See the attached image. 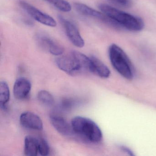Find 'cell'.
<instances>
[{
  "mask_svg": "<svg viewBox=\"0 0 156 156\" xmlns=\"http://www.w3.org/2000/svg\"><path fill=\"white\" fill-rule=\"evenodd\" d=\"M100 10L125 30L133 32L140 31L144 27V22L140 18L131 15L106 4L98 6Z\"/></svg>",
  "mask_w": 156,
  "mask_h": 156,
  "instance_id": "obj_1",
  "label": "cell"
},
{
  "mask_svg": "<svg viewBox=\"0 0 156 156\" xmlns=\"http://www.w3.org/2000/svg\"><path fill=\"white\" fill-rule=\"evenodd\" d=\"M108 55L111 64L121 76L128 80L133 78V65L126 54L120 47L114 44H111L108 49Z\"/></svg>",
  "mask_w": 156,
  "mask_h": 156,
  "instance_id": "obj_2",
  "label": "cell"
},
{
  "mask_svg": "<svg viewBox=\"0 0 156 156\" xmlns=\"http://www.w3.org/2000/svg\"><path fill=\"white\" fill-rule=\"evenodd\" d=\"M71 125L73 130L84 137L92 143H98L103 138L100 128L92 119L82 116H76L72 119Z\"/></svg>",
  "mask_w": 156,
  "mask_h": 156,
  "instance_id": "obj_3",
  "label": "cell"
},
{
  "mask_svg": "<svg viewBox=\"0 0 156 156\" xmlns=\"http://www.w3.org/2000/svg\"><path fill=\"white\" fill-rule=\"evenodd\" d=\"M74 5L76 10L81 14L97 19L115 29L120 30L122 29L121 26L118 23L114 21L113 20H111L103 12L97 11L83 3H75Z\"/></svg>",
  "mask_w": 156,
  "mask_h": 156,
  "instance_id": "obj_4",
  "label": "cell"
},
{
  "mask_svg": "<svg viewBox=\"0 0 156 156\" xmlns=\"http://www.w3.org/2000/svg\"><path fill=\"white\" fill-rule=\"evenodd\" d=\"M20 4L31 17L38 22L51 27H55L57 25L56 21L54 18L42 12L28 2L22 0L20 2Z\"/></svg>",
  "mask_w": 156,
  "mask_h": 156,
  "instance_id": "obj_5",
  "label": "cell"
},
{
  "mask_svg": "<svg viewBox=\"0 0 156 156\" xmlns=\"http://www.w3.org/2000/svg\"><path fill=\"white\" fill-rule=\"evenodd\" d=\"M59 20L63 25L66 35L70 41L74 46L82 48L84 46L85 42L82 38L76 26L72 22L59 16Z\"/></svg>",
  "mask_w": 156,
  "mask_h": 156,
  "instance_id": "obj_6",
  "label": "cell"
},
{
  "mask_svg": "<svg viewBox=\"0 0 156 156\" xmlns=\"http://www.w3.org/2000/svg\"><path fill=\"white\" fill-rule=\"evenodd\" d=\"M55 63L59 69L69 75L75 76L82 72L80 66L72 53L70 55L58 57Z\"/></svg>",
  "mask_w": 156,
  "mask_h": 156,
  "instance_id": "obj_7",
  "label": "cell"
},
{
  "mask_svg": "<svg viewBox=\"0 0 156 156\" xmlns=\"http://www.w3.org/2000/svg\"><path fill=\"white\" fill-rule=\"evenodd\" d=\"M35 41L43 49L54 55H61L64 52L63 47L51 37L43 34H36Z\"/></svg>",
  "mask_w": 156,
  "mask_h": 156,
  "instance_id": "obj_8",
  "label": "cell"
},
{
  "mask_svg": "<svg viewBox=\"0 0 156 156\" xmlns=\"http://www.w3.org/2000/svg\"><path fill=\"white\" fill-rule=\"evenodd\" d=\"M21 125L29 129L41 130L43 129V124L41 118L34 113L25 112L20 116Z\"/></svg>",
  "mask_w": 156,
  "mask_h": 156,
  "instance_id": "obj_9",
  "label": "cell"
},
{
  "mask_svg": "<svg viewBox=\"0 0 156 156\" xmlns=\"http://www.w3.org/2000/svg\"><path fill=\"white\" fill-rule=\"evenodd\" d=\"M31 89L30 82L25 77H20L17 79L13 86V94L17 99H25L28 97Z\"/></svg>",
  "mask_w": 156,
  "mask_h": 156,
  "instance_id": "obj_10",
  "label": "cell"
},
{
  "mask_svg": "<svg viewBox=\"0 0 156 156\" xmlns=\"http://www.w3.org/2000/svg\"><path fill=\"white\" fill-rule=\"evenodd\" d=\"M50 119L55 128L62 135H69L73 131L72 125H70L62 117L56 115H51L50 116Z\"/></svg>",
  "mask_w": 156,
  "mask_h": 156,
  "instance_id": "obj_11",
  "label": "cell"
},
{
  "mask_svg": "<svg viewBox=\"0 0 156 156\" xmlns=\"http://www.w3.org/2000/svg\"><path fill=\"white\" fill-rule=\"evenodd\" d=\"M90 58L92 62V73L102 78L109 77L110 71L108 67L97 57L92 56Z\"/></svg>",
  "mask_w": 156,
  "mask_h": 156,
  "instance_id": "obj_12",
  "label": "cell"
},
{
  "mask_svg": "<svg viewBox=\"0 0 156 156\" xmlns=\"http://www.w3.org/2000/svg\"><path fill=\"white\" fill-rule=\"evenodd\" d=\"M39 141L31 136L25 137L24 140V153L28 156H37L39 152Z\"/></svg>",
  "mask_w": 156,
  "mask_h": 156,
  "instance_id": "obj_13",
  "label": "cell"
},
{
  "mask_svg": "<svg viewBox=\"0 0 156 156\" xmlns=\"http://www.w3.org/2000/svg\"><path fill=\"white\" fill-rule=\"evenodd\" d=\"M72 54L80 66L82 72L84 71L92 73V62L90 57L76 51H73Z\"/></svg>",
  "mask_w": 156,
  "mask_h": 156,
  "instance_id": "obj_14",
  "label": "cell"
},
{
  "mask_svg": "<svg viewBox=\"0 0 156 156\" xmlns=\"http://www.w3.org/2000/svg\"><path fill=\"white\" fill-rule=\"evenodd\" d=\"M10 99V90L8 84L5 81L0 83V105L2 108L5 109Z\"/></svg>",
  "mask_w": 156,
  "mask_h": 156,
  "instance_id": "obj_15",
  "label": "cell"
},
{
  "mask_svg": "<svg viewBox=\"0 0 156 156\" xmlns=\"http://www.w3.org/2000/svg\"><path fill=\"white\" fill-rule=\"evenodd\" d=\"M54 7L63 12H69L72 7L70 3L66 0H45Z\"/></svg>",
  "mask_w": 156,
  "mask_h": 156,
  "instance_id": "obj_16",
  "label": "cell"
},
{
  "mask_svg": "<svg viewBox=\"0 0 156 156\" xmlns=\"http://www.w3.org/2000/svg\"><path fill=\"white\" fill-rule=\"evenodd\" d=\"M38 100L46 105H51L54 103V98L52 95L46 90H41L37 95Z\"/></svg>",
  "mask_w": 156,
  "mask_h": 156,
  "instance_id": "obj_17",
  "label": "cell"
},
{
  "mask_svg": "<svg viewBox=\"0 0 156 156\" xmlns=\"http://www.w3.org/2000/svg\"><path fill=\"white\" fill-rule=\"evenodd\" d=\"M39 152L41 156H47L50 153V147L48 142L44 139L39 140Z\"/></svg>",
  "mask_w": 156,
  "mask_h": 156,
  "instance_id": "obj_18",
  "label": "cell"
},
{
  "mask_svg": "<svg viewBox=\"0 0 156 156\" xmlns=\"http://www.w3.org/2000/svg\"><path fill=\"white\" fill-rule=\"evenodd\" d=\"M114 3L125 8H129L131 5V0H111Z\"/></svg>",
  "mask_w": 156,
  "mask_h": 156,
  "instance_id": "obj_19",
  "label": "cell"
},
{
  "mask_svg": "<svg viewBox=\"0 0 156 156\" xmlns=\"http://www.w3.org/2000/svg\"><path fill=\"white\" fill-rule=\"evenodd\" d=\"M120 149L122 151L126 152V153L130 155V156H133L134 155L132 151L130 149L128 148L127 147H126V146H121L120 147Z\"/></svg>",
  "mask_w": 156,
  "mask_h": 156,
  "instance_id": "obj_20",
  "label": "cell"
}]
</instances>
